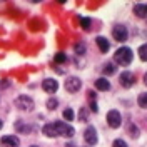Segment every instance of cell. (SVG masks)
<instances>
[{
    "mask_svg": "<svg viewBox=\"0 0 147 147\" xmlns=\"http://www.w3.org/2000/svg\"><path fill=\"white\" fill-rule=\"evenodd\" d=\"M132 59H134V54H132V50L129 49V47H120L115 50V54H114V60H115V64L119 65H129L132 62Z\"/></svg>",
    "mask_w": 147,
    "mask_h": 147,
    "instance_id": "cell-1",
    "label": "cell"
},
{
    "mask_svg": "<svg viewBox=\"0 0 147 147\" xmlns=\"http://www.w3.org/2000/svg\"><path fill=\"white\" fill-rule=\"evenodd\" d=\"M15 105H17V109L20 110H34V99L32 97H28V95H18L17 99H15Z\"/></svg>",
    "mask_w": 147,
    "mask_h": 147,
    "instance_id": "cell-2",
    "label": "cell"
},
{
    "mask_svg": "<svg viewBox=\"0 0 147 147\" xmlns=\"http://www.w3.org/2000/svg\"><path fill=\"white\" fill-rule=\"evenodd\" d=\"M55 125V130L59 136H64V137H74L75 130H74L72 125H69L67 122H54Z\"/></svg>",
    "mask_w": 147,
    "mask_h": 147,
    "instance_id": "cell-3",
    "label": "cell"
},
{
    "mask_svg": "<svg viewBox=\"0 0 147 147\" xmlns=\"http://www.w3.org/2000/svg\"><path fill=\"white\" fill-rule=\"evenodd\" d=\"M107 124H109V127H112V129H119L120 127L122 117H120L119 110H109V112H107Z\"/></svg>",
    "mask_w": 147,
    "mask_h": 147,
    "instance_id": "cell-4",
    "label": "cell"
},
{
    "mask_svg": "<svg viewBox=\"0 0 147 147\" xmlns=\"http://www.w3.org/2000/svg\"><path fill=\"white\" fill-rule=\"evenodd\" d=\"M119 82H120V85H122L124 89H130V87L136 84V75H134L132 72H129V70H125V72L120 74Z\"/></svg>",
    "mask_w": 147,
    "mask_h": 147,
    "instance_id": "cell-5",
    "label": "cell"
},
{
    "mask_svg": "<svg viewBox=\"0 0 147 147\" xmlns=\"http://www.w3.org/2000/svg\"><path fill=\"white\" fill-rule=\"evenodd\" d=\"M80 87H82V80H80L79 77H69V79L65 80V89L70 92V94L79 92L80 90Z\"/></svg>",
    "mask_w": 147,
    "mask_h": 147,
    "instance_id": "cell-6",
    "label": "cell"
},
{
    "mask_svg": "<svg viewBox=\"0 0 147 147\" xmlns=\"http://www.w3.org/2000/svg\"><path fill=\"white\" fill-rule=\"evenodd\" d=\"M112 35H114V40H117V42H125L127 40V27H124V25H115V27L112 28Z\"/></svg>",
    "mask_w": 147,
    "mask_h": 147,
    "instance_id": "cell-7",
    "label": "cell"
},
{
    "mask_svg": "<svg viewBox=\"0 0 147 147\" xmlns=\"http://www.w3.org/2000/svg\"><path fill=\"white\" fill-rule=\"evenodd\" d=\"M84 139H85V142H87L89 146H95V144H97V130H95V127L89 125V127L85 129Z\"/></svg>",
    "mask_w": 147,
    "mask_h": 147,
    "instance_id": "cell-8",
    "label": "cell"
},
{
    "mask_svg": "<svg viewBox=\"0 0 147 147\" xmlns=\"http://www.w3.org/2000/svg\"><path fill=\"white\" fill-rule=\"evenodd\" d=\"M0 146L2 147H18L20 146V139L15 136H5L0 139Z\"/></svg>",
    "mask_w": 147,
    "mask_h": 147,
    "instance_id": "cell-9",
    "label": "cell"
},
{
    "mask_svg": "<svg viewBox=\"0 0 147 147\" xmlns=\"http://www.w3.org/2000/svg\"><path fill=\"white\" fill-rule=\"evenodd\" d=\"M42 89L47 92V94H55L57 89H59V82L54 80V79H45L42 82Z\"/></svg>",
    "mask_w": 147,
    "mask_h": 147,
    "instance_id": "cell-10",
    "label": "cell"
},
{
    "mask_svg": "<svg viewBox=\"0 0 147 147\" xmlns=\"http://www.w3.org/2000/svg\"><path fill=\"white\" fill-rule=\"evenodd\" d=\"M95 42H97V45H99V49H100V52H102V54L109 52L110 44H109V40H107L105 37H97V38H95Z\"/></svg>",
    "mask_w": 147,
    "mask_h": 147,
    "instance_id": "cell-11",
    "label": "cell"
},
{
    "mask_svg": "<svg viewBox=\"0 0 147 147\" xmlns=\"http://www.w3.org/2000/svg\"><path fill=\"white\" fill-rule=\"evenodd\" d=\"M95 89H97V90H102V92L109 90L110 82L107 80V79H104V77H102V79H97V80H95Z\"/></svg>",
    "mask_w": 147,
    "mask_h": 147,
    "instance_id": "cell-12",
    "label": "cell"
},
{
    "mask_svg": "<svg viewBox=\"0 0 147 147\" xmlns=\"http://www.w3.org/2000/svg\"><path fill=\"white\" fill-rule=\"evenodd\" d=\"M134 13L140 18H146L147 17V5L144 3H137V5H134Z\"/></svg>",
    "mask_w": 147,
    "mask_h": 147,
    "instance_id": "cell-13",
    "label": "cell"
},
{
    "mask_svg": "<svg viewBox=\"0 0 147 147\" xmlns=\"http://www.w3.org/2000/svg\"><path fill=\"white\" fill-rule=\"evenodd\" d=\"M42 132L45 134L47 137H57V136H59V134H57V130H55L54 124H45L44 129H42Z\"/></svg>",
    "mask_w": 147,
    "mask_h": 147,
    "instance_id": "cell-14",
    "label": "cell"
},
{
    "mask_svg": "<svg viewBox=\"0 0 147 147\" xmlns=\"http://www.w3.org/2000/svg\"><path fill=\"white\" fill-rule=\"evenodd\" d=\"M139 57H140L142 62H147V44L139 47Z\"/></svg>",
    "mask_w": 147,
    "mask_h": 147,
    "instance_id": "cell-15",
    "label": "cell"
},
{
    "mask_svg": "<svg viewBox=\"0 0 147 147\" xmlns=\"http://www.w3.org/2000/svg\"><path fill=\"white\" fill-rule=\"evenodd\" d=\"M137 104L142 107V109H147V92L140 94V95L137 97Z\"/></svg>",
    "mask_w": 147,
    "mask_h": 147,
    "instance_id": "cell-16",
    "label": "cell"
},
{
    "mask_svg": "<svg viewBox=\"0 0 147 147\" xmlns=\"http://www.w3.org/2000/svg\"><path fill=\"white\" fill-rule=\"evenodd\" d=\"M74 50H75V54L84 55V54H85V50H87V47H85V44L79 42V44H75V45H74Z\"/></svg>",
    "mask_w": 147,
    "mask_h": 147,
    "instance_id": "cell-17",
    "label": "cell"
},
{
    "mask_svg": "<svg viewBox=\"0 0 147 147\" xmlns=\"http://www.w3.org/2000/svg\"><path fill=\"white\" fill-rule=\"evenodd\" d=\"M127 130H129V134H130V137H132V139H137L139 137V129L136 127L134 124H129Z\"/></svg>",
    "mask_w": 147,
    "mask_h": 147,
    "instance_id": "cell-18",
    "label": "cell"
},
{
    "mask_svg": "<svg viewBox=\"0 0 147 147\" xmlns=\"http://www.w3.org/2000/svg\"><path fill=\"white\" fill-rule=\"evenodd\" d=\"M115 70H117V67L114 64H105L104 65V74L105 75H112V74H115Z\"/></svg>",
    "mask_w": 147,
    "mask_h": 147,
    "instance_id": "cell-19",
    "label": "cell"
},
{
    "mask_svg": "<svg viewBox=\"0 0 147 147\" xmlns=\"http://www.w3.org/2000/svg\"><path fill=\"white\" fill-rule=\"evenodd\" d=\"M79 120L80 122H87L89 120V110L85 109V107H82V109L79 110Z\"/></svg>",
    "mask_w": 147,
    "mask_h": 147,
    "instance_id": "cell-20",
    "label": "cell"
},
{
    "mask_svg": "<svg viewBox=\"0 0 147 147\" xmlns=\"http://www.w3.org/2000/svg\"><path fill=\"white\" fill-rule=\"evenodd\" d=\"M54 60L57 64H64V62H67V55H65L64 52H59V54H55Z\"/></svg>",
    "mask_w": 147,
    "mask_h": 147,
    "instance_id": "cell-21",
    "label": "cell"
},
{
    "mask_svg": "<svg viewBox=\"0 0 147 147\" xmlns=\"http://www.w3.org/2000/svg\"><path fill=\"white\" fill-rule=\"evenodd\" d=\"M57 105H59V100L54 99V97L47 100V109H49V110H55V109H57Z\"/></svg>",
    "mask_w": 147,
    "mask_h": 147,
    "instance_id": "cell-22",
    "label": "cell"
},
{
    "mask_svg": "<svg viewBox=\"0 0 147 147\" xmlns=\"http://www.w3.org/2000/svg\"><path fill=\"white\" fill-rule=\"evenodd\" d=\"M80 25H82L84 30H90V18L82 17V18H80Z\"/></svg>",
    "mask_w": 147,
    "mask_h": 147,
    "instance_id": "cell-23",
    "label": "cell"
},
{
    "mask_svg": "<svg viewBox=\"0 0 147 147\" xmlns=\"http://www.w3.org/2000/svg\"><path fill=\"white\" fill-rule=\"evenodd\" d=\"M64 119L69 120V122H70V120H74V110L72 109H65L64 110Z\"/></svg>",
    "mask_w": 147,
    "mask_h": 147,
    "instance_id": "cell-24",
    "label": "cell"
},
{
    "mask_svg": "<svg viewBox=\"0 0 147 147\" xmlns=\"http://www.w3.org/2000/svg\"><path fill=\"white\" fill-rule=\"evenodd\" d=\"M112 147H127V144H125L122 139H115L114 144H112Z\"/></svg>",
    "mask_w": 147,
    "mask_h": 147,
    "instance_id": "cell-25",
    "label": "cell"
},
{
    "mask_svg": "<svg viewBox=\"0 0 147 147\" xmlns=\"http://www.w3.org/2000/svg\"><path fill=\"white\" fill-rule=\"evenodd\" d=\"M90 110H92V112H97V110H99V107H97V102H95V100L90 102Z\"/></svg>",
    "mask_w": 147,
    "mask_h": 147,
    "instance_id": "cell-26",
    "label": "cell"
},
{
    "mask_svg": "<svg viewBox=\"0 0 147 147\" xmlns=\"http://www.w3.org/2000/svg\"><path fill=\"white\" fill-rule=\"evenodd\" d=\"M9 85H10L9 80H0V89H7Z\"/></svg>",
    "mask_w": 147,
    "mask_h": 147,
    "instance_id": "cell-27",
    "label": "cell"
},
{
    "mask_svg": "<svg viewBox=\"0 0 147 147\" xmlns=\"http://www.w3.org/2000/svg\"><path fill=\"white\" fill-rule=\"evenodd\" d=\"M144 84H146V85H147V74H146V75H144Z\"/></svg>",
    "mask_w": 147,
    "mask_h": 147,
    "instance_id": "cell-28",
    "label": "cell"
},
{
    "mask_svg": "<svg viewBox=\"0 0 147 147\" xmlns=\"http://www.w3.org/2000/svg\"><path fill=\"white\" fill-rule=\"evenodd\" d=\"M65 147H75L74 144H65Z\"/></svg>",
    "mask_w": 147,
    "mask_h": 147,
    "instance_id": "cell-29",
    "label": "cell"
},
{
    "mask_svg": "<svg viewBox=\"0 0 147 147\" xmlns=\"http://www.w3.org/2000/svg\"><path fill=\"white\" fill-rule=\"evenodd\" d=\"M3 127V122H2V120H0V129Z\"/></svg>",
    "mask_w": 147,
    "mask_h": 147,
    "instance_id": "cell-30",
    "label": "cell"
},
{
    "mask_svg": "<svg viewBox=\"0 0 147 147\" xmlns=\"http://www.w3.org/2000/svg\"><path fill=\"white\" fill-rule=\"evenodd\" d=\"M30 147H38V146H30Z\"/></svg>",
    "mask_w": 147,
    "mask_h": 147,
    "instance_id": "cell-31",
    "label": "cell"
}]
</instances>
